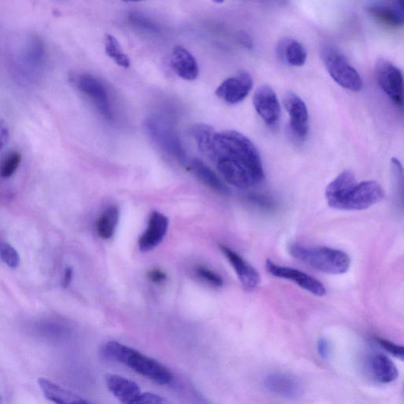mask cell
Segmentation results:
<instances>
[{
	"label": "cell",
	"instance_id": "d590c367",
	"mask_svg": "<svg viewBox=\"0 0 404 404\" xmlns=\"http://www.w3.org/2000/svg\"><path fill=\"white\" fill-rule=\"evenodd\" d=\"M240 40L242 41V43L246 46H251V40L249 37L247 36V34L243 33L240 36Z\"/></svg>",
	"mask_w": 404,
	"mask_h": 404
},
{
	"label": "cell",
	"instance_id": "3957f363",
	"mask_svg": "<svg viewBox=\"0 0 404 404\" xmlns=\"http://www.w3.org/2000/svg\"><path fill=\"white\" fill-rule=\"evenodd\" d=\"M102 354L105 358L131 368L134 372L158 385H168L174 378L169 368L158 360L119 342L106 343L102 347Z\"/></svg>",
	"mask_w": 404,
	"mask_h": 404
},
{
	"label": "cell",
	"instance_id": "ffe728a7",
	"mask_svg": "<svg viewBox=\"0 0 404 404\" xmlns=\"http://www.w3.org/2000/svg\"><path fill=\"white\" fill-rule=\"evenodd\" d=\"M105 384L111 394L122 404H127L141 394V389L136 382L116 374L105 376Z\"/></svg>",
	"mask_w": 404,
	"mask_h": 404
},
{
	"label": "cell",
	"instance_id": "7a4b0ae2",
	"mask_svg": "<svg viewBox=\"0 0 404 404\" xmlns=\"http://www.w3.org/2000/svg\"><path fill=\"white\" fill-rule=\"evenodd\" d=\"M384 196V191L377 182L359 183L350 171L339 174L325 190L328 204L339 210H365L381 201Z\"/></svg>",
	"mask_w": 404,
	"mask_h": 404
},
{
	"label": "cell",
	"instance_id": "603a6c76",
	"mask_svg": "<svg viewBox=\"0 0 404 404\" xmlns=\"http://www.w3.org/2000/svg\"><path fill=\"white\" fill-rule=\"evenodd\" d=\"M278 54L281 59L289 65L302 67L307 59V53L303 45L293 39L283 40L278 47Z\"/></svg>",
	"mask_w": 404,
	"mask_h": 404
},
{
	"label": "cell",
	"instance_id": "836d02e7",
	"mask_svg": "<svg viewBox=\"0 0 404 404\" xmlns=\"http://www.w3.org/2000/svg\"><path fill=\"white\" fill-rule=\"evenodd\" d=\"M148 280H151L157 285H160V283H164L167 280V275L164 272L160 271V269H153L147 274Z\"/></svg>",
	"mask_w": 404,
	"mask_h": 404
},
{
	"label": "cell",
	"instance_id": "e0dca14e",
	"mask_svg": "<svg viewBox=\"0 0 404 404\" xmlns=\"http://www.w3.org/2000/svg\"><path fill=\"white\" fill-rule=\"evenodd\" d=\"M264 386L268 391L288 399H295L302 393L301 383L293 376L275 373L267 376Z\"/></svg>",
	"mask_w": 404,
	"mask_h": 404
},
{
	"label": "cell",
	"instance_id": "4fadbf2b",
	"mask_svg": "<svg viewBox=\"0 0 404 404\" xmlns=\"http://www.w3.org/2000/svg\"><path fill=\"white\" fill-rule=\"evenodd\" d=\"M253 105L258 114L268 126H275L280 116V106L273 89L268 86H262L255 92Z\"/></svg>",
	"mask_w": 404,
	"mask_h": 404
},
{
	"label": "cell",
	"instance_id": "2e32d148",
	"mask_svg": "<svg viewBox=\"0 0 404 404\" xmlns=\"http://www.w3.org/2000/svg\"><path fill=\"white\" fill-rule=\"evenodd\" d=\"M366 11L378 22L390 27L403 25V2L379 1L366 6Z\"/></svg>",
	"mask_w": 404,
	"mask_h": 404
},
{
	"label": "cell",
	"instance_id": "d4e9b609",
	"mask_svg": "<svg viewBox=\"0 0 404 404\" xmlns=\"http://www.w3.org/2000/svg\"><path fill=\"white\" fill-rule=\"evenodd\" d=\"M104 48L106 55L114 61L117 65L123 68H129L131 60L129 55H126L119 41L111 34L106 35L104 40Z\"/></svg>",
	"mask_w": 404,
	"mask_h": 404
},
{
	"label": "cell",
	"instance_id": "d6a6232c",
	"mask_svg": "<svg viewBox=\"0 0 404 404\" xmlns=\"http://www.w3.org/2000/svg\"><path fill=\"white\" fill-rule=\"evenodd\" d=\"M319 356L323 359H327L329 356L331 347L327 339L322 338L317 343Z\"/></svg>",
	"mask_w": 404,
	"mask_h": 404
},
{
	"label": "cell",
	"instance_id": "cb8c5ba5",
	"mask_svg": "<svg viewBox=\"0 0 404 404\" xmlns=\"http://www.w3.org/2000/svg\"><path fill=\"white\" fill-rule=\"evenodd\" d=\"M119 219V210L116 205L106 209L97 222L98 236L103 239H109L115 235Z\"/></svg>",
	"mask_w": 404,
	"mask_h": 404
},
{
	"label": "cell",
	"instance_id": "ba28073f",
	"mask_svg": "<svg viewBox=\"0 0 404 404\" xmlns=\"http://www.w3.org/2000/svg\"><path fill=\"white\" fill-rule=\"evenodd\" d=\"M376 79L380 87L396 106L403 104V81L401 70L393 63L379 59L375 67Z\"/></svg>",
	"mask_w": 404,
	"mask_h": 404
},
{
	"label": "cell",
	"instance_id": "e575fe53",
	"mask_svg": "<svg viewBox=\"0 0 404 404\" xmlns=\"http://www.w3.org/2000/svg\"><path fill=\"white\" fill-rule=\"evenodd\" d=\"M73 278V271L72 268H67L65 273V276H63L62 286V288H67L70 283H72Z\"/></svg>",
	"mask_w": 404,
	"mask_h": 404
},
{
	"label": "cell",
	"instance_id": "277c9868",
	"mask_svg": "<svg viewBox=\"0 0 404 404\" xmlns=\"http://www.w3.org/2000/svg\"><path fill=\"white\" fill-rule=\"evenodd\" d=\"M288 251L293 258L327 274L339 275L349 271L351 261L345 252L325 246L290 244Z\"/></svg>",
	"mask_w": 404,
	"mask_h": 404
},
{
	"label": "cell",
	"instance_id": "4316f807",
	"mask_svg": "<svg viewBox=\"0 0 404 404\" xmlns=\"http://www.w3.org/2000/svg\"><path fill=\"white\" fill-rule=\"evenodd\" d=\"M22 157L18 152L10 153L3 160L0 165V176L4 179H9L17 171Z\"/></svg>",
	"mask_w": 404,
	"mask_h": 404
},
{
	"label": "cell",
	"instance_id": "8d00e7d4",
	"mask_svg": "<svg viewBox=\"0 0 404 404\" xmlns=\"http://www.w3.org/2000/svg\"><path fill=\"white\" fill-rule=\"evenodd\" d=\"M5 139V132L4 130H0V147L4 144Z\"/></svg>",
	"mask_w": 404,
	"mask_h": 404
},
{
	"label": "cell",
	"instance_id": "7c38bea8",
	"mask_svg": "<svg viewBox=\"0 0 404 404\" xmlns=\"http://www.w3.org/2000/svg\"><path fill=\"white\" fill-rule=\"evenodd\" d=\"M283 104L288 113L290 126L295 136L300 140L307 138L309 131V114L306 104L301 97L288 92L283 97Z\"/></svg>",
	"mask_w": 404,
	"mask_h": 404
},
{
	"label": "cell",
	"instance_id": "7402d4cb",
	"mask_svg": "<svg viewBox=\"0 0 404 404\" xmlns=\"http://www.w3.org/2000/svg\"><path fill=\"white\" fill-rule=\"evenodd\" d=\"M368 366L375 380L383 384H388L398 378V368L385 354H374L368 361Z\"/></svg>",
	"mask_w": 404,
	"mask_h": 404
},
{
	"label": "cell",
	"instance_id": "f546056e",
	"mask_svg": "<svg viewBox=\"0 0 404 404\" xmlns=\"http://www.w3.org/2000/svg\"><path fill=\"white\" fill-rule=\"evenodd\" d=\"M127 404H172V403L164 396L153 393H144Z\"/></svg>",
	"mask_w": 404,
	"mask_h": 404
},
{
	"label": "cell",
	"instance_id": "52a82bcc",
	"mask_svg": "<svg viewBox=\"0 0 404 404\" xmlns=\"http://www.w3.org/2000/svg\"><path fill=\"white\" fill-rule=\"evenodd\" d=\"M45 58V48L43 42L37 37L27 39L20 53L17 72L20 80L31 82L37 80Z\"/></svg>",
	"mask_w": 404,
	"mask_h": 404
},
{
	"label": "cell",
	"instance_id": "5b68a950",
	"mask_svg": "<svg viewBox=\"0 0 404 404\" xmlns=\"http://www.w3.org/2000/svg\"><path fill=\"white\" fill-rule=\"evenodd\" d=\"M322 59L332 80L340 87L353 92H359L363 89L364 82L357 70L335 48H324Z\"/></svg>",
	"mask_w": 404,
	"mask_h": 404
},
{
	"label": "cell",
	"instance_id": "44dd1931",
	"mask_svg": "<svg viewBox=\"0 0 404 404\" xmlns=\"http://www.w3.org/2000/svg\"><path fill=\"white\" fill-rule=\"evenodd\" d=\"M38 384L46 398L55 404H93L48 379L40 378Z\"/></svg>",
	"mask_w": 404,
	"mask_h": 404
},
{
	"label": "cell",
	"instance_id": "5bb4252c",
	"mask_svg": "<svg viewBox=\"0 0 404 404\" xmlns=\"http://www.w3.org/2000/svg\"><path fill=\"white\" fill-rule=\"evenodd\" d=\"M168 226L169 221L166 216L158 211L153 212L146 229L138 239L140 251H151L159 246L167 235Z\"/></svg>",
	"mask_w": 404,
	"mask_h": 404
},
{
	"label": "cell",
	"instance_id": "1f68e13d",
	"mask_svg": "<svg viewBox=\"0 0 404 404\" xmlns=\"http://www.w3.org/2000/svg\"><path fill=\"white\" fill-rule=\"evenodd\" d=\"M376 342L389 354H393L397 359L403 360L404 351L403 346L389 342L388 339L376 338Z\"/></svg>",
	"mask_w": 404,
	"mask_h": 404
},
{
	"label": "cell",
	"instance_id": "484cf974",
	"mask_svg": "<svg viewBox=\"0 0 404 404\" xmlns=\"http://www.w3.org/2000/svg\"><path fill=\"white\" fill-rule=\"evenodd\" d=\"M130 23L138 30L157 34L160 32V26L150 18L139 12H131L129 16Z\"/></svg>",
	"mask_w": 404,
	"mask_h": 404
},
{
	"label": "cell",
	"instance_id": "d6986e66",
	"mask_svg": "<svg viewBox=\"0 0 404 404\" xmlns=\"http://www.w3.org/2000/svg\"><path fill=\"white\" fill-rule=\"evenodd\" d=\"M171 63L175 72L187 81H195L200 75V67L187 49L176 46L173 51Z\"/></svg>",
	"mask_w": 404,
	"mask_h": 404
},
{
	"label": "cell",
	"instance_id": "9c48e42d",
	"mask_svg": "<svg viewBox=\"0 0 404 404\" xmlns=\"http://www.w3.org/2000/svg\"><path fill=\"white\" fill-rule=\"evenodd\" d=\"M77 87L94 103L100 114L106 119L113 118V111L107 89L97 77L82 75L77 81Z\"/></svg>",
	"mask_w": 404,
	"mask_h": 404
},
{
	"label": "cell",
	"instance_id": "8fae6325",
	"mask_svg": "<svg viewBox=\"0 0 404 404\" xmlns=\"http://www.w3.org/2000/svg\"><path fill=\"white\" fill-rule=\"evenodd\" d=\"M253 87L249 73L241 72L224 81L216 90V95L225 103L235 105L245 100Z\"/></svg>",
	"mask_w": 404,
	"mask_h": 404
},
{
	"label": "cell",
	"instance_id": "ac0fdd59",
	"mask_svg": "<svg viewBox=\"0 0 404 404\" xmlns=\"http://www.w3.org/2000/svg\"><path fill=\"white\" fill-rule=\"evenodd\" d=\"M191 173L203 185L223 196H229L231 190L212 170L202 161L193 159L187 165Z\"/></svg>",
	"mask_w": 404,
	"mask_h": 404
},
{
	"label": "cell",
	"instance_id": "83f0119b",
	"mask_svg": "<svg viewBox=\"0 0 404 404\" xmlns=\"http://www.w3.org/2000/svg\"><path fill=\"white\" fill-rule=\"evenodd\" d=\"M0 257L6 266L12 268H17L20 263L18 253L8 243H0Z\"/></svg>",
	"mask_w": 404,
	"mask_h": 404
},
{
	"label": "cell",
	"instance_id": "6da1fadb",
	"mask_svg": "<svg viewBox=\"0 0 404 404\" xmlns=\"http://www.w3.org/2000/svg\"><path fill=\"white\" fill-rule=\"evenodd\" d=\"M203 155L215 163L219 174L234 187L247 189L264 180L258 148L239 132H216Z\"/></svg>",
	"mask_w": 404,
	"mask_h": 404
},
{
	"label": "cell",
	"instance_id": "8992f818",
	"mask_svg": "<svg viewBox=\"0 0 404 404\" xmlns=\"http://www.w3.org/2000/svg\"><path fill=\"white\" fill-rule=\"evenodd\" d=\"M146 129L155 143L163 151L178 161L180 165H187L189 161L185 151L171 126L159 118H152L147 120Z\"/></svg>",
	"mask_w": 404,
	"mask_h": 404
},
{
	"label": "cell",
	"instance_id": "4dcf8cb0",
	"mask_svg": "<svg viewBox=\"0 0 404 404\" xmlns=\"http://www.w3.org/2000/svg\"><path fill=\"white\" fill-rule=\"evenodd\" d=\"M247 200L251 204L266 211H273L275 209V203L272 198L261 195H251L247 197Z\"/></svg>",
	"mask_w": 404,
	"mask_h": 404
},
{
	"label": "cell",
	"instance_id": "9a60e30c",
	"mask_svg": "<svg viewBox=\"0 0 404 404\" xmlns=\"http://www.w3.org/2000/svg\"><path fill=\"white\" fill-rule=\"evenodd\" d=\"M219 247L225 258L229 260L244 288L248 290L256 288L261 280L260 274L256 269L229 247L224 245H219Z\"/></svg>",
	"mask_w": 404,
	"mask_h": 404
},
{
	"label": "cell",
	"instance_id": "30bf717a",
	"mask_svg": "<svg viewBox=\"0 0 404 404\" xmlns=\"http://www.w3.org/2000/svg\"><path fill=\"white\" fill-rule=\"evenodd\" d=\"M266 269L268 273L275 278L293 281L301 288L316 296L322 297L326 294L323 283L306 273L293 268L276 265L271 260H267Z\"/></svg>",
	"mask_w": 404,
	"mask_h": 404
},
{
	"label": "cell",
	"instance_id": "f1b7e54d",
	"mask_svg": "<svg viewBox=\"0 0 404 404\" xmlns=\"http://www.w3.org/2000/svg\"><path fill=\"white\" fill-rule=\"evenodd\" d=\"M196 273L203 280L207 281L212 286L219 288L222 287L224 285L222 276L208 268L198 266L196 268Z\"/></svg>",
	"mask_w": 404,
	"mask_h": 404
}]
</instances>
